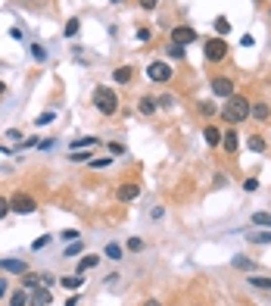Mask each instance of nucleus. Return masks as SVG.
Here are the masks:
<instances>
[{
  "label": "nucleus",
  "instance_id": "obj_25",
  "mask_svg": "<svg viewBox=\"0 0 271 306\" xmlns=\"http://www.w3.org/2000/svg\"><path fill=\"white\" fill-rule=\"evenodd\" d=\"M22 284H25V291H34V287L41 284V275H34V272H25V278H22Z\"/></svg>",
  "mask_w": 271,
  "mask_h": 306
},
{
  "label": "nucleus",
  "instance_id": "obj_16",
  "mask_svg": "<svg viewBox=\"0 0 271 306\" xmlns=\"http://www.w3.org/2000/svg\"><path fill=\"white\" fill-rule=\"evenodd\" d=\"M156 106H159V103H156L153 97H140V100H137V110H140L143 116H153V113H156Z\"/></svg>",
  "mask_w": 271,
  "mask_h": 306
},
{
  "label": "nucleus",
  "instance_id": "obj_38",
  "mask_svg": "<svg viewBox=\"0 0 271 306\" xmlns=\"http://www.w3.org/2000/svg\"><path fill=\"white\" fill-rule=\"evenodd\" d=\"M90 166H94V169H106V166H110V156H103V159H90Z\"/></svg>",
  "mask_w": 271,
  "mask_h": 306
},
{
  "label": "nucleus",
  "instance_id": "obj_33",
  "mask_svg": "<svg viewBox=\"0 0 271 306\" xmlns=\"http://www.w3.org/2000/svg\"><path fill=\"white\" fill-rule=\"evenodd\" d=\"M53 119H57V113H41L38 119H34V125H50Z\"/></svg>",
  "mask_w": 271,
  "mask_h": 306
},
{
  "label": "nucleus",
  "instance_id": "obj_51",
  "mask_svg": "<svg viewBox=\"0 0 271 306\" xmlns=\"http://www.w3.org/2000/svg\"><path fill=\"white\" fill-rule=\"evenodd\" d=\"M193 306H196V303H193Z\"/></svg>",
  "mask_w": 271,
  "mask_h": 306
},
{
  "label": "nucleus",
  "instance_id": "obj_47",
  "mask_svg": "<svg viewBox=\"0 0 271 306\" xmlns=\"http://www.w3.org/2000/svg\"><path fill=\"white\" fill-rule=\"evenodd\" d=\"M78 303H81V297H75V294H72V297L66 300V306H78Z\"/></svg>",
  "mask_w": 271,
  "mask_h": 306
},
{
  "label": "nucleus",
  "instance_id": "obj_37",
  "mask_svg": "<svg viewBox=\"0 0 271 306\" xmlns=\"http://www.w3.org/2000/svg\"><path fill=\"white\" fill-rule=\"evenodd\" d=\"M128 250H131V253H137V250H143V241H140V238H131V241H128Z\"/></svg>",
  "mask_w": 271,
  "mask_h": 306
},
{
  "label": "nucleus",
  "instance_id": "obj_10",
  "mask_svg": "<svg viewBox=\"0 0 271 306\" xmlns=\"http://www.w3.org/2000/svg\"><path fill=\"white\" fill-rule=\"evenodd\" d=\"M222 147H225V153H237L240 138H237V132H234V128H228V132L222 135Z\"/></svg>",
  "mask_w": 271,
  "mask_h": 306
},
{
  "label": "nucleus",
  "instance_id": "obj_19",
  "mask_svg": "<svg viewBox=\"0 0 271 306\" xmlns=\"http://www.w3.org/2000/svg\"><path fill=\"white\" fill-rule=\"evenodd\" d=\"M97 266H100V256H97V253H90V256H84V259L78 263V272L84 275L87 269H97Z\"/></svg>",
  "mask_w": 271,
  "mask_h": 306
},
{
  "label": "nucleus",
  "instance_id": "obj_27",
  "mask_svg": "<svg viewBox=\"0 0 271 306\" xmlns=\"http://www.w3.org/2000/svg\"><path fill=\"white\" fill-rule=\"evenodd\" d=\"M10 306H28V294H25V291L10 294Z\"/></svg>",
  "mask_w": 271,
  "mask_h": 306
},
{
  "label": "nucleus",
  "instance_id": "obj_43",
  "mask_svg": "<svg viewBox=\"0 0 271 306\" xmlns=\"http://www.w3.org/2000/svg\"><path fill=\"white\" fill-rule=\"evenodd\" d=\"M7 138H10V141H22V132H19V128H10Z\"/></svg>",
  "mask_w": 271,
  "mask_h": 306
},
{
  "label": "nucleus",
  "instance_id": "obj_29",
  "mask_svg": "<svg viewBox=\"0 0 271 306\" xmlns=\"http://www.w3.org/2000/svg\"><path fill=\"white\" fill-rule=\"evenodd\" d=\"M169 53H172V60H184V47L175 41H169Z\"/></svg>",
  "mask_w": 271,
  "mask_h": 306
},
{
  "label": "nucleus",
  "instance_id": "obj_50",
  "mask_svg": "<svg viewBox=\"0 0 271 306\" xmlns=\"http://www.w3.org/2000/svg\"><path fill=\"white\" fill-rule=\"evenodd\" d=\"M110 4H125V0H110Z\"/></svg>",
  "mask_w": 271,
  "mask_h": 306
},
{
  "label": "nucleus",
  "instance_id": "obj_5",
  "mask_svg": "<svg viewBox=\"0 0 271 306\" xmlns=\"http://www.w3.org/2000/svg\"><path fill=\"white\" fill-rule=\"evenodd\" d=\"M203 53H206V60L209 63H222V60H228V44L222 41V38H209L206 44H203Z\"/></svg>",
  "mask_w": 271,
  "mask_h": 306
},
{
  "label": "nucleus",
  "instance_id": "obj_7",
  "mask_svg": "<svg viewBox=\"0 0 271 306\" xmlns=\"http://www.w3.org/2000/svg\"><path fill=\"white\" fill-rule=\"evenodd\" d=\"M209 84H212V91L219 94V97H234V81H231V78H225V75H215Z\"/></svg>",
  "mask_w": 271,
  "mask_h": 306
},
{
  "label": "nucleus",
  "instance_id": "obj_14",
  "mask_svg": "<svg viewBox=\"0 0 271 306\" xmlns=\"http://www.w3.org/2000/svg\"><path fill=\"white\" fill-rule=\"evenodd\" d=\"M113 78H116L119 84H128V81L134 78V69H131V66H119V69L113 72Z\"/></svg>",
  "mask_w": 271,
  "mask_h": 306
},
{
  "label": "nucleus",
  "instance_id": "obj_13",
  "mask_svg": "<svg viewBox=\"0 0 271 306\" xmlns=\"http://www.w3.org/2000/svg\"><path fill=\"white\" fill-rule=\"evenodd\" d=\"M60 284L66 287V291H75V287H81V284H84V275H81V272H75V275H63V278H60Z\"/></svg>",
  "mask_w": 271,
  "mask_h": 306
},
{
  "label": "nucleus",
  "instance_id": "obj_15",
  "mask_svg": "<svg viewBox=\"0 0 271 306\" xmlns=\"http://www.w3.org/2000/svg\"><path fill=\"white\" fill-rule=\"evenodd\" d=\"M246 241L249 244H271V228L268 231H246Z\"/></svg>",
  "mask_w": 271,
  "mask_h": 306
},
{
  "label": "nucleus",
  "instance_id": "obj_3",
  "mask_svg": "<svg viewBox=\"0 0 271 306\" xmlns=\"http://www.w3.org/2000/svg\"><path fill=\"white\" fill-rule=\"evenodd\" d=\"M34 209H38V200H34L31 194H13L10 197V212H16V215H31Z\"/></svg>",
  "mask_w": 271,
  "mask_h": 306
},
{
  "label": "nucleus",
  "instance_id": "obj_24",
  "mask_svg": "<svg viewBox=\"0 0 271 306\" xmlns=\"http://www.w3.org/2000/svg\"><path fill=\"white\" fill-rule=\"evenodd\" d=\"M78 31H81V22H78V19H69V22H66V28H63L66 38H75Z\"/></svg>",
  "mask_w": 271,
  "mask_h": 306
},
{
  "label": "nucleus",
  "instance_id": "obj_34",
  "mask_svg": "<svg viewBox=\"0 0 271 306\" xmlns=\"http://www.w3.org/2000/svg\"><path fill=\"white\" fill-rule=\"evenodd\" d=\"M50 244V235H41V238H34V244H31V250H44Z\"/></svg>",
  "mask_w": 271,
  "mask_h": 306
},
{
  "label": "nucleus",
  "instance_id": "obj_11",
  "mask_svg": "<svg viewBox=\"0 0 271 306\" xmlns=\"http://www.w3.org/2000/svg\"><path fill=\"white\" fill-rule=\"evenodd\" d=\"M94 147H100V138H94V135H84V138L72 141V150H94Z\"/></svg>",
  "mask_w": 271,
  "mask_h": 306
},
{
  "label": "nucleus",
  "instance_id": "obj_22",
  "mask_svg": "<svg viewBox=\"0 0 271 306\" xmlns=\"http://www.w3.org/2000/svg\"><path fill=\"white\" fill-rule=\"evenodd\" d=\"M212 28H215V34H219V38H225V34L231 31V22L225 19V16H219V19H215V25H212Z\"/></svg>",
  "mask_w": 271,
  "mask_h": 306
},
{
  "label": "nucleus",
  "instance_id": "obj_35",
  "mask_svg": "<svg viewBox=\"0 0 271 306\" xmlns=\"http://www.w3.org/2000/svg\"><path fill=\"white\" fill-rule=\"evenodd\" d=\"M78 253H81V244L75 241V244H69V247H66V253H63V256H69V259H72V256H78Z\"/></svg>",
  "mask_w": 271,
  "mask_h": 306
},
{
  "label": "nucleus",
  "instance_id": "obj_36",
  "mask_svg": "<svg viewBox=\"0 0 271 306\" xmlns=\"http://www.w3.org/2000/svg\"><path fill=\"white\" fill-rule=\"evenodd\" d=\"M156 103H159V106H166V110H172V106H175V97H172V94H162Z\"/></svg>",
  "mask_w": 271,
  "mask_h": 306
},
{
  "label": "nucleus",
  "instance_id": "obj_8",
  "mask_svg": "<svg viewBox=\"0 0 271 306\" xmlns=\"http://www.w3.org/2000/svg\"><path fill=\"white\" fill-rule=\"evenodd\" d=\"M0 272H10V275H25V272H28V263H25V259H0Z\"/></svg>",
  "mask_w": 271,
  "mask_h": 306
},
{
  "label": "nucleus",
  "instance_id": "obj_6",
  "mask_svg": "<svg viewBox=\"0 0 271 306\" xmlns=\"http://www.w3.org/2000/svg\"><path fill=\"white\" fill-rule=\"evenodd\" d=\"M172 41L181 44V47L193 44V41H196V28H190V25H178V28H172Z\"/></svg>",
  "mask_w": 271,
  "mask_h": 306
},
{
  "label": "nucleus",
  "instance_id": "obj_20",
  "mask_svg": "<svg viewBox=\"0 0 271 306\" xmlns=\"http://www.w3.org/2000/svg\"><path fill=\"white\" fill-rule=\"evenodd\" d=\"M53 297H50V287H41L38 294H34V306H50Z\"/></svg>",
  "mask_w": 271,
  "mask_h": 306
},
{
  "label": "nucleus",
  "instance_id": "obj_46",
  "mask_svg": "<svg viewBox=\"0 0 271 306\" xmlns=\"http://www.w3.org/2000/svg\"><path fill=\"white\" fill-rule=\"evenodd\" d=\"M7 287H10V284H7V278H0V300L7 297Z\"/></svg>",
  "mask_w": 271,
  "mask_h": 306
},
{
  "label": "nucleus",
  "instance_id": "obj_9",
  "mask_svg": "<svg viewBox=\"0 0 271 306\" xmlns=\"http://www.w3.org/2000/svg\"><path fill=\"white\" fill-rule=\"evenodd\" d=\"M116 197H119L122 203H131V200H137V197H140V188H137L134 182H128V185H122V188L116 191Z\"/></svg>",
  "mask_w": 271,
  "mask_h": 306
},
{
  "label": "nucleus",
  "instance_id": "obj_30",
  "mask_svg": "<svg viewBox=\"0 0 271 306\" xmlns=\"http://www.w3.org/2000/svg\"><path fill=\"white\" fill-rule=\"evenodd\" d=\"M31 57L38 60V63H47V53H44V47H41V44H31Z\"/></svg>",
  "mask_w": 271,
  "mask_h": 306
},
{
  "label": "nucleus",
  "instance_id": "obj_17",
  "mask_svg": "<svg viewBox=\"0 0 271 306\" xmlns=\"http://www.w3.org/2000/svg\"><path fill=\"white\" fill-rule=\"evenodd\" d=\"M268 116H271V106H268V103H256V106H252V119L268 122Z\"/></svg>",
  "mask_w": 271,
  "mask_h": 306
},
{
  "label": "nucleus",
  "instance_id": "obj_40",
  "mask_svg": "<svg viewBox=\"0 0 271 306\" xmlns=\"http://www.w3.org/2000/svg\"><path fill=\"white\" fill-rule=\"evenodd\" d=\"M256 188H259V182H256V178H246V182H243V191H249V194L256 191Z\"/></svg>",
  "mask_w": 271,
  "mask_h": 306
},
{
  "label": "nucleus",
  "instance_id": "obj_12",
  "mask_svg": "<svg viewBox=\"0 0 271 306\" xmlns=\"http://www.w3.org/2000/svg\"><path fill=\"white\" fill-rule=\"evenodd\" d=\"M203 141L209 144V147H219V144H222V128H219V125H206V128H203Z\"/></svg>",
  "mask_w": 271,
  "mask_h": 306
},
{
  "label": "nucleus",
  "instance_id": "obj_45",
  "mask_svg": "<svg viewBox=\"0 0 271 306\" xmlns=\"http://www.w3.org/2000/svg\"><path fill=\"white\" fill-rule=\"evenodd\" d=\"M63 238H66V241H78V231H75V228H72V231H63Z\"/></svg>",
  "mask_w": 271,
  "mask_h": 306
},
{
  "label": "nucleus",
  "instance_id": "obj_21",
  "mask_svg": "<svg viewBox=\"0 0 271 306\" xmlns=\"http://www.w3.org/2000/svg\"><path fill=\"white\" fill-rule=\"evenodd\" d=\"M246 147H249L252 153H265V141H262L259 135H252V138H246Z\"/></svg>",
  "mask_w": 271,
  "mask_h": 306
},
{
  "label": "nucleus",
  "instance_id": "obj_2",
  "mask_svg": "<svg viewBox=\"0 0 271 306\" xmlns=\"http://www.w3.org/2000/svg\"><path fill=\"white\" fill-rule=\"evenodd\" d=\"M94 106H97L103 116H116V110H119V94L113 91V88H106V84H97L94 88Z\"/></svg>",
  "mask_w": 271,
  "mask_h": 306
},
{
  "label": "nucleus",
  "instance_id": "obj_49",
  "mask_svg": "<svg viewBox=\"0 0 271 306\" xmlns=\"http://www.w3.org/2000/svg\"><path fill=\"white\" fill-rule=\"evenodd\" d=\"M4 94H7V84H4V81H0V97H4Z\"/></svg>",
  "mask_w": 271,
  "mask_h": 306
},
{
  "label": "nucleus",
  "instance_id": "obj_48",
  "mask_svg": "<svg viewBox=\"0 0 271 306\" xmlns=\"http://www.w3.org/2000/svg\"><path fill=\"white\" fill-rule=\"evenodd\" d=\"M143 306H162L159 300H147V303H143Z\"/></svg>",
  "mask_w": 271,
  "mask_h": 306
},
{
  "label": "nucleus",
  "instance_id": "obj_31",
  "mask_svg": "<svg viewBox=\"0 0 271 306\" xmlns=\"http://www.w3.org/2000/svg\"><path fill=\"white\" fill-rule=\"evenodd\" d=\"M200 113H203V116H215V113H219V106L206 100V103H200Z\"/></svg>",
  "mask_w": 271,
  "mask_h": 306
},
{
  "label": "nucleus",
  "instance_id": "obj_32",
  "mask_svg": "<svg viewBox=\"0 0 271 306\" xmlns=\"http://www.w3.org/2000/svg\"><path fill=\"white\" fill-rule=\"evenodd\" d=\"M106 256H110V259H122V247L119 244H110V247H106Z\"/></svg>",
  "mask_w": 271,
  "mask_h": 306
},
{
  "label": "nucleus",
  "instance_id": "obj_1",
  "mask_svg": "<svg viewBox=\"0 0 271 306\" xmlns=\"http://www.w3.org/2000/svg\"><path fill=\"white\" fill-rule=\"evenodd\" d=\"M249 116H252V103H249L243 94H234V97H228V103L222 106V119H225L228 125L246 122Z\"/></svg>",
  "mask_w": 271,
  "mask_h": 306
},
{
  "label": "nucleus",
  "instance_id": "obj_23",
  "mask_svg": "<svg viewBox=\"0 0 271 306\" xmlns=\"http://www.w3.org/2000/svg\"><path fill=\"white\" fill-rule=\"evenodd\" d=\"M252 287H262V291H271V278H265V275H252V278H246Z\"/></svg>",
  "mask_w": 271,
  "mask_h": 306
},
{
  "label": "nucleus",
  "instance_id": "obj_42",
  "mask_svg": "<svg viewBox=\"0 0 271 306\" xmlns=\"http://www.w3.org/2000/svg\"><path fill=\"white\" fill-rule=\"evenodd\" d=\"M137 4H140L143 10H156V4H159V0H137Z\"/></svg>",
  "mask_w": 271,
  "mask_h": 306
},
{
  "label": "nucleus",
  "instance_id": "obj_26",
  "mask_svg": "<svg viewBox=\"0 0 271 306\" xmlns=\"http://www.w3.org/2000/svg\"><path fill=\"white\" fill-rule=\"evenodd\" d=\"M69 156H72V163H90V159H94V156H90V150H72Z\"/></svg>",
  "mask_w": 271,
  "mask_h": 306
},
{
  "label": "nucleus",
  "instance_id": "obj_18",
  "mask_svg": "<svg viewBox=\"0 0 271 306\" xmlns=\"http://www.w3.org/2000/svg\"><path fill=\"white\" fill-rule=\"evenodd\" d=\"M231 266H234V269H240V272H252V269H256V263L246 259V256H234V259H231Z\"/></svg>",
  "mask_w": 271,
  "mask_h": 306
},
{
  "label": "nucleus",
  "instance_id": "obj_39",
  "mask_svg": "<svg viewBox=\"0 0 271 306\" xmlns=\"http://www.w3.org/2000/svg\"><path fill=\"white\" fill-rule=\"evenodd\" d=\"M150 38H153L150 28H137V41H150Z\"/></svg>",
  "mask_w": 271,
  "mask_h": 306
},
{
  "label": "nucleus",
  "instance_id": "obj_28",
  "mask_svg": "<svg viewBox=\"0 0 271 306\" xmlns=\"http://www.w3.org/2000/svg\"><path fill=\"white\" fill-rule=\"evenodd\" d=\"M252 225H265V228H271V212H252Z\"/></svg>",
  "mask_w": 271,
  "mask_h": 306
},
{
  "label": "nucleus",
  "instance_id": "obj_44",
  "mask_svg": "<svg viewBox=\"0 0 271 306\" xmlns=\"http://www.w3.org/2000/svg\"><path fill=\"white\" fill-rule=\"evenodd\" d=\"M110 153H116V156H122V153H125V147H122V144H110Z\"/></svg>",
  "mask_w": 271,
  "mask_h": 306
},
{
  "label": "nucleus",
  "instance_id": "obj_41",
  "mask_svg": "<svg viewBox=\"0 0 271 306\" xmlns=\"http://www.w3.org/2000/svg\"><path fill=\"white\" fill-rule=\"evenodd\" d=\"M7 212H10V200H7V197H0V219H4Z\"/></svg>",
  "mask_w": 271,
  "mask_h": 306
},
{
  "label": "nucleus",
  "instance_id": "obj_4",
  "mask_svg": "<svg viewBox=\"0 0 271 306\" xmlns=\"http://www.w3.org/2000/svg\"><path fill=\"white\" fill-rule=\"evenodd\" d=\"M147 78H150V81H156V84H166V81H172V78H175V72H172V66H169V63L153 60V63L147 66Z\"/></svg>",
  "mask_w": 271,
  "mask_h": 306
}]
</instances>
